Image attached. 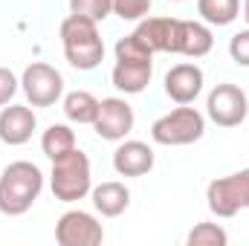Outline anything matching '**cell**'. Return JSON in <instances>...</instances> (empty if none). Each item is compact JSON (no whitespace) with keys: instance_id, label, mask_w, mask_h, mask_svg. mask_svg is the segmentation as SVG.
Returning a JSON list of instances; mask_svg holds the SVG:
<instances>
[{"instance_id":"1","label":"cell","mask_w":249,"mask_h":246,"mask_svg":"<svg viewBox=\"0 0 249 246\" xmlns=\"http://www.w3.org/2000/svg\"><path fill=\"white\" fill-rule=\"evenodd\" d=\"M44 191V171L35 162H9L0 174V211L6 217L26 214Z\"/></svg>"},{"instance_id":"2","label":"cell","mask_w":249,"mask_h":246,"mask_svg":"<svg viewBox=\"0 0 249 246\" xmlns=\"http://www.w3.org/2000/svg\"><path fill=\"white\" fill-rule=\"evenodd\" d=\"M61 44H64V58L70 67L90 72L96 70L105 58V41L99 35V23L81 15H67L61 20Z\"/></svg>"},{"instance_id":"3","label":"cell","mask_w":249,"mask_h":246,"mask_svg":"<svg viewBox=\"0 0 249 246\" xmlns=\"http://www.w3.org/2000/svg\"><path fill=\"white\" fill-rule=\"evenodd\" d=\"M50 188L53 197L61 203H78L90 194L93 188V171H90V159L84 151L72 148L64 157L53 159V171H50Z\"/></svg>"},{"instance_id":"4","label":"cell","mask_w":249,"mask_h":246,"mask_svg":"<svg viewBox=\"0 0 249 246\" xmlns=\"http://www.w3.org/2000/svg\"><path fill=\"white\" fill-rule=\"evenodd\" d=\"M206 133V116L197 107L180 105L171 113L160 116L151 124V139L165 148H180V145H194Z\"/></svg>"},{"instance_id":"5","label":"cell","mask_w":249,"mask_h":246,"mask_svg":"<svg viewBox=\"0 0 249 246\" xmlns=\"http://www.w3.org/2000/svg\"><path fill=\"white\" fill-rule=\"evenodd\" d=\"M206 206L214 217H235L249 209V168L212 180L206 188Z\"/></svg>"},{"instance_id":"6","label":"cell","mask_w":249,"mask_h":246,"mask_svg":"<svg viewBox=\"0 0 249 246\" xmlns=\"http://www.w3.org/2000/svg\"><path fill=\"white\" fill-rule=\"evenodd\" d=\"M20 90L32 107H53L64 99V75L44 61H32L20 75Z\"/></svg>"},{"instance_id":"7","label":"cell","mask_w":249,"mask_h":246,"mask_svg":"<svg viewBox=\"0 0 249 246\" xmlns=\"http://www.w3.org/2000/svg\"><path fill=\"white\" fill-rule=\"evenodd\" d=\"M206 113L217 127H238L249 113V99L238 84H217L206 99Z\"/></svg>"},{"instance_id":"8","label":"cell","mask_w":249,"mask_h":246,"mask_svg":"<svg viewBox=\"0 0 249 246\" xmlns=\"http://www.w3.org/2000/svg\"><path fill=\"white\" fill-rule=\"evenodd\" d=\"M55 241L61 246H99L105 241V229L90 211L70 209L55 223Z\"/></svg>"},{"instance_id":"9","label":"cell","mask_w":249,"mask_h":246,"mask_svg":"<svg viewBox=\"0 0 249 246\" xmlns=\"http://www.w3.org/2000/svg\"><path fill=\"white\" fill-rule=\"evenodd\" d=\"M133 122H136L133 107L119 96H110V99L99 102V113L93 119V130L102 139H107V142H122L124 136L133 130Z\"/></svg>"},{"instance_id":"10","label":"cell","mask_w":249,"mask_h":246,"mask_svg":"<svg viewBox=\"0 0 249 246\" xmlns=\"http://www.w3.org/2000/svg\"><path fill=\"white\" fill-rule=\"evenodd\" d=\"M38 127V116L29 105H6L0 110V142L3 145H26Z\"/></svg>"},{"instance_id":"11","label":"cell","mask_w":249,"mask_h":246,"mask_svg":"<svg viewBox=\"0 0 249 246\" xmlns=\"http://www.w3.org/2000/svg\"><path fill=\"white\" fill-rule=\"evenodd\" d=\"M151 53H171L177 55L180 47V18H142L133 29Z\"/></svg>"},{"instance_id":"12","label":"cell","mask_w":249,"mask_h":246,"mask_svg":"<svg viewBox=\"0 0 249 246\" xmlns=\"http://www.w3.org/2000/svg\"><path fill=\"white\" fill-rule=\"evenodd\" d=\"M203 70L197 64H174L165 72V96L177 105H191L200 93H203Z\"/></svg>"},{"instance_id":"13","label":"cell","mask_w":249,"mask_h":246,"mask_svg":"<svg viewBox=\"0 0 249 246\" xmlns=\"http://www.w3.org/2000/svg\"><path fill=\"white\" fill-rule=\"evenodd\" d=\"M154 168V148L139 139H122L113 151V171L119 177H145Z\"/></svg>"},{"instance_id":"14","label":"cell","mask_w":249,"mask_h":246,"mask_svg":"<svg viewBox=\"0 0 249 246\" xmlns=\"http://www.w3.org/2000/svg\"><path fill=\"white\" fill-rule=\"evenodd\" d=\"M151 75H154V61H116L110 81L119 93L136 96L151 84Z\"/></svg>"},{"instance_id":"15","label":"cell","mask_w":249,"mask_h":246,"mask_svg":"<svg viewBox=\"0 0 249 246\" xmlns=\"http://www.w3.org/2000/svg\"><path fill=\"white\" fill-rule=\"evenodd\" d=\"M90 197H93V209L102 217H119L130 206V191L119 180H107V183L90 188Z\"/></svg>"},{"instance_id":"16","label":"cell","mask_w":249,"mask_h":246,"mask_svg":"<svg viewBox=\"0 0 249 246\" xmlns=\"http://www.w3.org/2000/svg\"><path fill=\"white\" fill-rule=\"evenodd\" d=\"M214 47V38H212V29L200 20H180V47H177V55H186V58H203L209 55Z\"/></svg>"},{"instance_id":"17","label":"cell","mask_w":249,"mask_h":246,"mask_svg":"<svg viewBox=\"0 0 249 246\" xmlns=\"http://www.w3.org/2000/svg\"><path fill=\"white\" fill-rule=\"evenodd\" d=\"M99 113V99L87 90H72L64 96V116L70 122H78V124H93Z\"/></svg>"},{"instance_id":"18","label":"cell","mask_w":249,"mask_h":246,"mask_svg":"<svg viewBox=\"0 0 249 246\" xmlns=\"http://www.w3.org/2000/svg\"><path fill=\"white\" fill-rule=\"evenodd\" d=\"M197 15L209 26H229L241 15V0H197Z\"/></svg>"},{"instance_id":"19","label":"cell","mask_w":249,"mask_h":246,"mask_svg":"<svg viewBox=\"0 0 249 246\" xmlns=\"http://www.w3.org/2000/svg\"><path fill=\"white\" fill-rule=\"evenodd\" d=\"M72 148H75V133H72L70 124H50L41 136V151L50 159H58Z\"/></svg>"},{"instance_id":"20","label":"cell","mask_w":249,"mask_h":246,"mask_svg":"<svg viewBox=\"0 0 249 246\" xmlns=\"http://www.w3.org/2000/svg\"><path fill=\"white\" fill-rule=\"evenodd\" d=\"M113 53H116V61H154V53L148 50V44L136 32L119 38L116 47H113Z\"/></svg>"},{"instance_id":"21","label":"cell","mask_w":249,"mask_h":246,"mask_svg":"<svg viewBox=\"0 0 249 246\" xmlns=\"http://www.w3.org/2000/svg\"><path fill=\"white\" fill-rule=\"evenodd\" d=\"M188 246H226L229 235L220 223H197L186 238Z\"/></svg>"},{"instance_id":"22","label":"cell","mask_w":249,"mask_h":246,"mask_svg":"<svg viewBox=\"0 0 249 246\" xmlns=\"http://www.w3.org/2000/svg\"><path fill=\"white\" fill-rule=\"evenodd\" d=\"M70 12L102 23L107 15H113V0H70Z\"/></svg>"},{"instance_id":"23","label":"cell","mask_w":249,"mask_h":246,"mask_svg":"<svg viewBox=\"0 0 249 246\" xmlns=\"http://www.w3.org/2000/svg\"><path fill=\"white\" fill-rule=\"evenodd\" d=\"M151 12V0H113V15L122 20H142Z\"/></svg>"},{"instance_id":"24","label":"cell","mask_w":249,"mask_h":246,"mask_svg":"<svg viewBox=\"0 0 249 246\" xmlns=\"http://www.w3.org/2000/svg\"><path fill=\"white\" fill-rule=\"evenodd\" d=\"M229 55L238 67H249V29H241L229 41Z\"/></svg>"},{"instance_id":"25","label":"cell","mask_w":249,"mask_h":246,"mask_svg":"<svg viewBox=\"0 0 249 246\" xmlns=\"http://www.w3.org/2000/svg\"><path fill=\"white\" fill-rule=\"evenodd\" d=\"M20 90V81H18V75L9 70V67H0V107H6L12 99H15V93Z\"/></svg>"},{"instance_id":"26","label":"cell","mask_w":249,"mask_h":246,"mask_svg":"<svg viewBox=\"0 0 249 246\" xmlns=\"http://www.w3.org/2000/svg\"><path fill=\"white\" fill-rule=\"evenodd\" d=\"M244 20H247V26H249V0H244Z\"/></svg>"},{"instance_id":"27","label":"cell","mask_w":249,"mask_h":246,"mask_svg":"<svg viewBox=\"0 0 249 246\" xmlns=\"http://www.w3.org/2000/svg\"><path fill=\"white\" fill-rule=\"evenodd\" d=\"M174 3H180V0H174Z\"/></svg>"}]
</instances>
